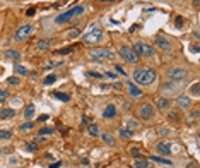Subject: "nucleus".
I'll return each instance as SVG.
<instances>
[{
    "label": "nucleus",
    "instance_id": "nucleus-8",
    "mask_svg": "<svg viewBox=\"0 0 200 168\" xmlns=\"http://www.w3.org/2000/svg\"><path fill=\"white\" fill-rule=\"evenodd\" d=\"M186 74H188V70H186L185 67H171V69L168 70V76H169V79H174V81L183 79Z\"/></svg>",
    "mask_w": 200,
    "mask_h": 168
},
{
    "label": "nucleus",
    "instance_id": "nucleus-5",
    "mask_svg": "<svg viewBox=\"0 0 200 168\" xmlns=\"http://www.w3.org/2000/svg\"><path fill=\"white\" fill-rule=\"evenodd\" d=\"M133 52H135L138 57H154V55H156V50L152 48L151 45H147V43H144V41H137V43H135Z\"/></svg>",
    "mask_w": 200,
    "mask_h": 168
},
{
    "label": "nucleus",
    "instance_id": "nucleus-48",
    "mask_svg": "<svg viewBox=\"0 0 200 168\" xmlns=\"http://www.w3.org/2000/svg\"><path fill=\"white\" fill-rule=\"evenodd\" d=\"M192 52H193V53H197V52H199V45H193V46H192Z\"/></svg>",
    "mask_w": 200,
    "mask_h": 168
},
{
    "label": "nucleus",
    "instance_id": "nucleus-27",
    "mask_svg": "<svg viewBox=\"0 0 200 168\" xmlns=\"http://www.w3.org/2000/svg\"><path fill=\"white\" fill-rule=\"evenodd\" d=\"M125 124H127L125 127H127V129H130V130H135V129L138 127V122H137V120H133V119H128Z\"/></svg>",
    "mask_w": 200,
    "mask_h": 168
},
{
    "label": "nucleus",
    "instance_id": "nucleus-51",
    "mask_svg": "<svg viewBox=\"0 0 200 168\" xmlns=\"http://www.w3.org/2000/svg\"><path fill=\"white\" fill-rule=\"evenodd\" d=\"M101 2H115V0H101Z\"/></svg>",
    "mask_w": 200,
    "mask_h": 168
},
{
    "label": "nucleus",
    "instance_id": "nucleus-1",
    "mask_svg": "<svg viewBox=\"0 0 200 168\" xmlns=\"http://www.w3.org/2000/svg\"><path fill=\"white\" fill-rule=\"evenodd\" d=\"M133 81L137 84H142V86H149L156 81V70L151 67H138L133 72Z\"/></svg>",
    "mask_w": 200,
    "mask_h": 168
},
{
    "label": "nucleus",
    "instance_id": "nucleus-15",
    "mask_svg": "<svg viewBox=\"0 0 200 168\" xmlns=\"http://www.w3.org/2000/svg\"><path fill=\"white\" fill-rule=\"evenodd\" d=\"M158 151L161 154H164V156H171V146L168 144V142H159L158 144Z\"/></svg>",
    "mask_w": 200,
    "mask_h": 168
},
{
    "label": "nucleus",
    "instance_id": "nucleus-29",
    "mask_svg": "<svg viewBox=\"0 0 200 168\" xmlns=\"http://www.w3.org/2000/svg\"><path fill=\"white\" fill-rule=\"evenodd\" d=\"M33 127H34V124H33V122H24V124H21V125H19V129H21L22 132H26V130H31Z\"/></svg>",
    "mask_w": 200,
    "mask_h": 168
},
{
    "label": "nucleus",
    "instance_id": "nucleus-28",
    "mask_svg": "<svg viewBox=\"0 0 200 168\" xmlns=\"http://www.w3.org/2000/svg\"><path fill=\"white\" fill-rule=\"evenodd\" d=\"M75 50V46H69V48H60V50H56L55 53L56 55H69V53H72Z\"/></svg>",
    "mask_w": 200,
    "mask_h": 168
},
{
    "label": "nucleus",
    "instance_id": "nucleus-3",
    "mask_svg": "<svg viewBox=\"0 0 200 168\" xmlns=\"http://www.w3.org/2000/svg\"><path fill=\"white\" fill-rule=\"evenodd\" d=\"M89 57L92 60H113L115 58V53L108 48H92L89 52Z\"/></svg>",
    "mask_w": 200,
    "mask_h": 168
},
{
    "label": "nucleus",
    "instance_id": "nucleus-20",
    "mask_svg": "<svg viewBox=\"0 0 200 168\" xmlns=\"http://www.w3.org/2000/svg\"><path fill=\"white\" fill-rule=\"evenodd\" d=\"M156 106L161 110H166V108H169V101L166 98H156Z\"/></svg>",
    "mask_w": 200,
    "mask_h": 168
},
{
    "label": "nucleus",
    "instance_id": "nucleus-40",
    "mask_svg": "<svg viewBox=\"0 0 200 168\" xmlns=\"http://www.w3.org/2000/svg\"><path fill=\"white\" fill-rule=\"evenodd\" d=\"M34 14H36V9H34V7H29L28 12H26V15H28V17H33Z\"/></svg>",
    "mask_w": 200,
    "mask_h": 168
},
{
    "label": "nucleus",
    "instance_id": "nucleus-36",
    "mask_svg": "<svg viewBox=\"0 0 200 168\" xmlns=\"http://www.w3.org/2000/svg\"><path fill=\"white\" fill-rule=\"evenodd\" d=\"M62 63L63 62H51L50 65H46V67H45V70H51V69H55V67H60Z\"/></svg>",
    "mask_w": 200,
    "mask_h": 168
},
{
    "label": "nucleus",
    "instance_id": "nucleus-12",
    "mask_svg": "<svg viewBox=\"0 0 200 168\" xmlns=\"http://www.w3.org/2000/svg\"><path fill=\"white\" fill-rule=\"evenodd\" d=\"M127 88H128V94H130L132 98H138V96H142V91H140L133 83L128 81V83H127Z\"/></svg>",
    "mask_w": 200,
    "mask_h": 168
},
{
    "label": "nucleus",
    "instance_id": "nucleus-2",
    "mask_svg": "<svg viewBox=\"0 0 200 168\" xmlns=\"http://www.w3.org/2000/svg\"><path fill=\"white\" fill-rule=\"evenodd\" d=\"M81 14H84V7H82V5H77V7H72L70 10H67V12H63V14L56 15L55 22H56V24H65V22H69L72 17L81 15Z\"/></svg>",
    "mask_w": 200,
    "mask_h": 168
},
{
    "label": "nucleus",
    "instance_id": "nucleus-7",
    "mask_svg": "<svg viewBox=\"0 0 200 168\" xmlns=\"http://www.w3.org/2000/svg\"><path fill=\"white\" fill-rule=\"evenodd\" d=\"M101 38H103V31H101V29H92V31H89L87 35H84L82 41L87 43V45H92V43H97Z\"/></svg>",
    "mask_w": 200,
    "mask_h": 168
},
{
    "label": "nucleus",
    "instance_id": "nucleus-38",
    "mask_svg": "<svg viewBox=\"0 0 200 168\" xmlns=\"http://www.w3.org/2000/svg\"><path fill=\"white\" fill-rule=\"evenodd\" d=\"M115 70H116V74H120V76H127V70L122 65H115Z\"/></svg>",
    "mask_w": 200,
    "mask_h": 168
},
{
    "label": "nucleus",
    "instance_id": "nucleus-39",
    "mask_svg": "<svg viewBox=\"0 0 200 168\" xmlns=\"http://www.w3.org/2000/svg\"><path fill=\"white\" fill-rule=\"evenodd\" d=\"M192 93H193V96H199V83H195L192 86Z\"/></svg>",
    "mask_w": 200,
    "mask_h": 168
},
{
    "label": "nucleus",
    "instance_id": "nucleus-31",
    "mask_svg": "<svg viewBox=\"0 0 200 168\" xmlns=\"http://www.w3.org/2000/svg\"><path fill=\"white\" fill-rule=\"evenodd\" d=\"M7 83L12 84V86H17V84H21V79H19V77H15V76H12V77H9V79H7Z\"/></svg>",
    "mask_w": 200,
    "mask_h": 168
},
{
    "label": "nucleus",
    "instance_id": "nucleus-33",
    "mask_svg": "<svg viewBox=\"0 0 200 168\" xmlns=\"http://www.w3.org/2000/svg\"><path fill=\"white\" fill-rule=\"evenodd\" d=\"M12 132L10 130H0V139H10Z\"/></svg>",
    "mask_w": 200,
    "mask_h": 168
},
{
    "label": "nucleus",
    "instance_id": "nucleus-9",
    "mask_svg": "<svg viewBox=\"0 0 200 168\" xmlns=\"http://www.w3.org/2000/svg\"><path fill=\"white\" fill-rule=\"evenodd\" d=\"M156 46H158L159 50H163V52H173V45L169 43V40H166L164 36H161V35H158L156 36Z\"/></svg>",
    "mask_w": 200,
    "mask_h": 168
},
{
    "label": "nucleus",
    "instance_id": "nucleus-41",
    "mask_svg": "<svg viewBox=\"0 0 200 168\" xmlns=\"http://www.w3.org/2000/svg\"><path fill=\"white\" fill-rule=\"evenodd\" d=\"M169 119H171V120H176V122H178V120H179V115H178V113H169Z\"/></svg>",
    "mask_w": 200,
    "mask_h": 168
},
{
    "label": "nucleus",
    "instance_id": "nucleus-10",
    "mask_svg": "<svg viewBox=\"0 0 200 168\" xmlns=\"http://www.w3.org/2000/svg\"><path fill=\"white\" fill-rule=\"evenodd\" d=\"M31 33H33V26H31V24H24V26H21V28L15 31V40H17V41H22V40H26Z\"/></svg>",
    "mask_w": 200,
    "mask_h": 168
},
{
    "label": "nucleus",
    "instance_id": "nucleus-42",
    "mask_svg": "<svg viewBox=\"0 0 200 168\" xmlns=\"http://www.w3.org/2000/svg\"><path fill=\"white\" fill-rule=\"evenodd\" d=\"M7 96H9V93H7V91H4V89H0V98H2V99H5V98H7Z\"/></svg>",
    "mask_w": 200,
    "mask_h": 168
},
{
    "label": "nucleus",
    "instance_id": "nucleus-37",
    "mask_svg": "<svg viewBox=\"0 0 200 168\" xmlns=\"http://www.w3.org/2000/svg\"><path fill=\"white\" fill-rule=\"evenodd\" d=\"M174 26H176V28H181V26H183V17H181V15H176V17H174Z\"/></svg>",
    "mask_w": 200,
    "mask_h": 168
},
{
    "label": "nucleus",
    "instance_id": "nucleus-34",
    "mask_svg": "<svg viewBox=\"0 0 200 168\" xmlns=\"http://www.w3.org/2000/svg\"><path fill=\"white\" fill-rule=\"evenodd\" d=\"M55 81H56V76H53V74H51V76H48L46 79H45V86H50V84H53Z\"/></svg>",
    "mask_w": 200,
    "mask_h": 168
},
{
    "label": "nucleus",
    "instance_id": "nucleus-30",
    "mask_svg": "<svg viewBox=\"0 0 200 168\" xmlns=\"http://www.w3.org/2000/svg\"><path fill=\"white\" fill-rule=\"evenodd\" d=\"M120 136H122V137H132V136H133V130L127 129V127H125V129H120Z\"/></svg>",
    "mask_w": 200,
    "mask_h": 168
},
{
    "label": "nucleus",
    "instance_id": "nucleus-21",
    "mask_svg": "<svg viewBox=\"0 0 200 168\" xmlns=\"http://www.w3.org/2000/svg\"><path fill=\"white\" fill-rule=\"evenodd\" d=\"M151 161H156V163H161V165H166V167H171L173 165L171 161L163 158V156H151Z\"/></svg>",
    "mask_w": 200,
    "mask_h": 168
},
{
    "label": "nucleus",
    "instance_id": "nucleus-19",
    "mask_svg": "<svg viewBox=\"0 0 200 168\" xmlns=\"http://www.w3.org/2000/svg\"><path fill=\"white\" fill-rule=\"evenodd\" d=\"M14 70L19 74V76H29V70H28V67H24V65H21V63H15V67H14Z\"/></svg>",
    "mask_w": 200,
    "mask_h": 168
},
{
    "label": "nucleus",
    "instance_id": "nucleus-24",
    "mask_svg": "<svg viewBox=\"0 0 200 168\" xmlns=\"http://www.w3.org/2000/svg\"><path fill=\"white\" fill-rule=\"evenodd\" d=\"M101 139H103L106 144H110V146H113V144H115V139H113V136H111V134H108V132L101 134Z\"/></svg>",
    "mask_w": 200,
    "mask_h": 168
},
{
    "label": "nucleus",
    "instance_id": "nucleus-25",
    "mask_svg": "<svg viewBox=\"0 0 200 168\" xmlns=\"http://www.w3.org/2000/svg\"><path fill=\"white\" fill-rule=\"evenodd\" d=\"M53 96H55V98H58L60 101H65V103H67V101H70V96H69V94H65V93L55 91V93H53Z\"/></svg>",
    "mask_w": 200,
    "mask_h": 168
},
{
    "label": "nucleus",
    "instance_id": "nucleus-50",
    "mask_svg": "<svg viewBox=\"0 0 200 168\" xmlns=\"http://www.w3.org/2000/svg\"><path fill=\"white\" fill-rule=\"evenodd\" d=\"M46 119H48V115H41V117H40V120H41V122H45Z\"/></svg>",
    "mask_w": 200,
    "mask_h": 168
},
{
    "label": "nucleus",
    "instance_id": "nucleus-47",
    "mask_svg": "<svg viewBox=\"0 0 200 168\" xmlns=\"http://www.w3.org/2000/svg\"><path fill=\"white\" fill-rule=\"evenodd\" d=\"M137 29H138V24H133V26L130 28V33H133V31H137Z\"/></svg>",
    "mask_w": 200,
    "mask_h": 168
},
{
    "label": "nucleus",
    "instance_id": "nucleus-35",
    "mask_svg": "<svg viewBox=\"0 0 200 168\" xmlns=\"http://www.w3.org/2000/svg\"><path fill=\"white\" fill-rule=\"evenodd\" d=\"M89 134H91V136H97V134H99V130H97V125L91 124V125H89Z\"/></svg>",
    "mask_w": 200,
    "mask_h": 168
},
{
    "label": "nucleus",
    "instance_id": "nucleus-22",
    "mask_svg": "<svg viewBox=\"0 0 200 168\" xmlns=\"http://www.w3.org/2000/svg\"><path fill=\"white\" fill-rule=\"evenodd\" d=\"M5 57H7V58H12V60H19V58H21V53L15 52V50H7V52H5Z\"/></svg>",
    "mask_w": 200,
    "mask_h": 168
},
{
    "label": "nucleus",
    "instance_id": "nucleus-6",
    "mask_svg": "<svg viewBox=\"0 0 200 168\" xmlns=\"http://www.w3.org/2000/svg\"><path fill=\"white\" fill-rule=\"evenodd\" d=\"M154 113H156V108L151 103H142V105L138 106V117L142 120H145V122L151 120L154 117Z\"/></svg>",
    "mask_w": 200,
    "mask_h": 168
},
{
    "label": "nucleus",
    "instance_id": "nucleus-44",
    "mask_svg": "<svg viewBox=\"0 0 200 168\" xmlns=\"http://www.w3.org/2000/svg\"><path fill=\"white\" fill-rule=\"evenodd\" d=\"M62 167V163H60V161H56V163H53V165H50L48 168H60Z\"/></svg>",
    "mask_w": 200,
    "mask_h": 168
},
{
    "label": "nucleus",
    "instance_id": "nucleus-32",
    "mask_svg": "<svg viewBox=\"0 0 200 168\" xmlns=\"http://www.w3.org/2000/svg\"><path fill=\"white\" fill-rule=\"evenodd\" d=\"M26 149L31 151V153H34V151H38V144H36V142H28V144H26Z\"/></svg>",
    "mask_w": 200,
    "mask_h": 168
},
{
    "label": "nucleus",
    "instance_id": "nucleus-45",
    "mask_svg": "<svg viewBox=\"0 0 200 168\" xmlns=\"http://www.w3.org/2000/svg\"><path fill=\"white\" fill-rule=\"evenodd\" d=\"M104 76H106V77H111V79H116V74H113V72H106Z\"/></svg>",
    "mask_w": 200,
    "mask_h": 168
},
{
    "label": "nucleus",
    "instance_id": "nucleus-17",
    "mask_svg": "<svg viewBox=\"0 0 200 168\" xmlns=\"http://www.w3.org/2000/svg\"><path fill=\"white\" fill-rule=\"evenodd\" d=\"M14 115H15L14 108H4V110L0 112V119H2V120H7V119H12Z\"/></svg>",
    "mask_w": 200,
    "mask_h": 168
},
{
    "label": "nucleus",
    "instance_id": "nucleus-18",
    "mask_svg": "<svg viewBox=\"0 0 200 168\" xmlns=\"http://www.w3.org/2000/svg\"><path fill=\"white\" fill-rule=\"evenodd\" d=\"M51 45H53V41H51V40H41V41H38V45H36V46H38V50H40V52H45V50L51 48Z\"/></svg>",
    "mask_w": 200,
    "mask_h": 168
},
{
    "label": "nucleus",
    "instance_id": "nucleus-26",
    "mask_svg": "<svg viewBox=\"0 0 200 168\" xmlns=\"http://www.w3.org/2000/svg\"><path fill=\"white\" fill-rule=\"evenodd\" d=\"M24 117L28 120H31L33 117H34V105H29L28 108H26V112H24Z\"/></svg>",
    "mask_w": 200,
    "mask_h": 168
},
{
    "label": "nucleus",
    "instance_id": "nucleus-49",
    "mask_svg": "<svg viewBox=\"0 0 200 168\" xmlns=\"http://www.w3.org/2000/svg\"><path fill=\"white\" fill-rule=\"evenodd\" d=\"M89 76H92V77H101V74H96V72H89Z\"/></svg>",
    "mask_w": 200,
    "mask_h": 168
},
{
    "label": "nucleus",
    "instance_id": "nucleus-46",
    "mask_svg": "<svg viewBox=\"0 0 200 168\" xmlns=\"http://www.w3.org/2000/svg\"><path fill=\"white\" fill-rule=\"evenodd\" d=\"M122 86H123L122 83H115V84H113V88H115V89H122Z\"/></svg>",
    "mask_w": 200,
    "mask_h": 168
},
{
    "label": "nucleus",
    "instance_id": "nucleus-14",
    "mask_svg": "<svg viewBox=\"0 0 200 168\" xmlns=\"http://www.w3.org/2000/svg\"><path fill=\"white\" fill-rule=\"evenodd\" d=\"M113 117H116V106L108 105L103 112V119H113Z\"/></svg>",
    "mask_w": 200,
    "mask_h": 168
},
{
    "label": "nucleus",
    "instance_id": "nucleus-11",
    "mask_svg": "<svg viewBox=\"0 0 200 168\" xmlns=\"http://www.w3.org/2000/svg\"><path fill=\"white\" fill-rule=\"evenodd\" d=\"M183 88V84H179V86H174V81H169V83H166L164 86H163V93H178L179 89Z\"/></svg>",
    "mask_w": 200,
    "mask_h": 168
},
{
    "label": "nucleus",
    "instance_id": "nucleus-13",
    "mask_svg": "<svg viewBox=\"0 0 200 168\" xmlns=\"http://www.w3.org/2000/svg\"><path fill=\"white\" fill-rule=\"evenodd\" d=\"M176 103H178L179 108L188 110V108H190V105H192V98H190V96H179V98L176 99Z\"/></svg>",
    "mask_w": 200,
    "mask_h": 168
},
{
    "label": "nucleus",
    "instance_id": "nucleus-52",
    "mask_svg": "<svg viewBox=\"0 0 200 168\" xmlns=\"http://www.w3.org/2000/svg\"><path fill=\"white\" fill-rule=\"evenodd\" d=\"M2 101H4V99H2V98H0V105H2Z\"/></svg>",
    "mask_w": 200,
    "mask_h": 168
},
{
    "label": "nucleus",
    "instance_id": "nucleus-4",
    "mask_svg": "<svg viewBox=\"0 0 200 168\" xmlns=\"http://www.w3.org/2000/svg\"><path fill=\"white\" fill-rule=\"evenodd\" d=\"M120 55L123 57V60L128 63H138V60H140V57L133 52V48L127 46V45H122L120 46Z\"/></svg>",
    "mask_w": 200,
    "mask_h": 168
},
{
    "label": "nucleus",
    "instance_id": "nucleus-16",
    "mask_svg": "<svg viewBox=\"0 0 200 168\" xmlns=\"http://www.w3.org/2000/svg\"><path fill=\"white\" fill-rule=\"evenodd\" d=\"M133 167H135V168H149V167H151V161L144 160V158H135Z\"/></svg>",
    "mask_w": 200,
    "mask_h": 168
},
{
    "label": "nucleus",
    "instance_id": "nucleus-43",
    "mask_svg": "<svg viewBox=\"0 0 200 168\" xmlns=\"http://www.w3.org/2000/svg\"><path fill=\"white\" fill-rule=\"evenodd\" d=\"M132 156H135V158H142V156H140V153H138L137 149H132Z\"/></svg>",
    "mask_w": 200,
    "mask_h": 168
},
{
    "label": "nucleus",
    "instance_id": "nucleus-23",
    "mask_svg": "<svg viewBox=\"0 0 200 168\" xmlns=\"http://www.w3.org/2000/svg\"><path fill=\"white\" fill-rule=\"evenodd\" d=\"M53 127H41L40 130H38V137H43V136H46V134H53Z\"/></svg>",
    "mask_w": 200,
    "mask_h": 168
}]
</instances>
